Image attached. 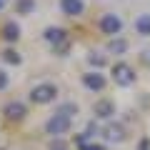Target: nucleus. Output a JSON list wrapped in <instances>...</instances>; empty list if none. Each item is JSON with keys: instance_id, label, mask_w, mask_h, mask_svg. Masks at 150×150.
I'll return each instance as SVG.
<instances>
[{"instance_id": "nucleus-1", "label": "nucleus", "mask_w": 150, "mask_h": 150, "mask_svg": "<svg viewBox=\"0 0 150 150\" xmlns=\"http://www.w3.org/2000/svg\"><path fill=\"white\" fill-rule=\"evenodd\" d=\"M55 98H58V88H55L53 83H40V85H35L30 90V100L38 103V105H48Z\"/></svg>"}, {"instance_id": "nucleus-2", "label": "nucleus", "mask_w": 150, "mask_h": 150, "mask_svg": "<svg viewBox=\"0 0 150 150\" xmlns=\"http://www.w3.org/2000/svg\"><path fill=\"white\" fill-rule=\"evenodd\" d=\"M70 125H73V120H70L68 115L55 112V115L48 118V123H45V133H48V135H65L70 130Z\"/></svg>"}, {"instance_id": "nucleus-3", "label": "nucleus", "mask_w": 150, "mask_h": 150, "mask_svg": "<svg viewBox=\"0 0 150 150\" xmlns=\"http://www.w3.org/2000/svg\"><path fill=\"white\" fill-rule=\"evenodd\" d=\"M112 80L118 83V85L128 88V85L135 83V70L130 68L128 63H115V65H112Z\"/></svg>"}, {"instance_id": "nucleus-4", "label": "nucleus", "mask_w": 150, "mask_h": 150, "mask_svg": "<svg viewBox=\"0 0 150 150\" xmlns=\"http://www.w3.org/2000/svg\"><path fill=\"white\" fill-rule=\"evenodd\" d=\"M98 28H100L105 35H115L118 38V33L123 30V20H120L115 13H105V15L100 18V23H98Z\"/></svg>"}, {"instance_id": "nucleus-5", "label": "nucleus", "mask_w": 150, "mask_h": 150, "mask_svg": "<svg viewBox=\"0 0 150 150\" xmlns=\"http://www.w3.org/2000/svg\"><path fill=\"white\" fill-rule=\"evenodd\" d=\"M93 112H95V118H100V120H110L112 115H115V103L108 100V98H103V100H98L95 105H93Z\"/></svg>"}, {"instance_id": "nucleus-6", "label": "nucleus", "mask_w": 150, "mask_h": 150, "mask_svg": "<svg viewBox=\"0 0 150 150\" xmlns=\"http://www.w3.org/2000/svg\"><path fill=\"white\" fill-rule=\"evenodd\" d=\"M3 112H5V118H8V120H23L28 110H25V105H23L20 100H10L5 108H3Z\"/></svg>"}, {"instance_id": "nucleus-7", "label": "nucleus", "mask_w": 150, "mask_h": 150, "mask_svg": "<svg viewBox=\"0 0 150 150\" xmlns=\"http://www.w3.org/2000/svg\"><path fill=\"white\" fill-rule=\"evenodd\" d=\"M60 10L68 18H75V15H83L85 3H83V0H60Z\"/></svg>"}, {"instance_id": "nucleus-8", "label": "nucleus", "mask_w": 150, "mask_h": 150, "mask_svg": "<svg viewBox=\"0 0 150 150\" xmlns=\"http://www.w3.org/2000/svg\"><path fill=\"white\" fill-rule=\"evenodd\" d=\"M83 85L88 88V90H103V88H105V78H103L100 73H85L83 75Z\"/></svg>"}, {"instance_id": "nucleus-9", "label": "nucleus", "mask_w": 150, "mask_h": 150, "mask_svg": "<svg viewBox=\"0 0 150 150\" xmlns=\"http://www.w3.org/2000/svg\"><path fill=\"white\" fill-rule=\"evenodd\" d=\"M3 38H5L8 43H15L18 38H20V25H18L15 20H8L5 25H3Z\"/></svg>"}, {"instance_id": "nucleus-10", "label": "nucleus", "mask_w": 150, "mask_h": 150, "mask_svg": "<svg viewBox=\"0 0 150 150\" xmlns=\"http://www.w3.org/2000/svg\"><path fill=\"white\" fill-rule=\"evenodd\" d=\"M43 35H45V40L53 43V45H63L65 43V30H63V28H48Z\"/></svg>"}, {"instance_id": "nucleus-11", "label": "nucleus", "mask_w": 150, "mask_h": 150, "mask_svg": "<svg viewBox=\"0 0 150 150\" xmlns=\"http://www.w3.org/2000/svg\"><path fill=\"white\" fill-rule=\"evenodd\" d=\"M105 138L110 140V143H115V140L120 143V140H125V128H123V125H112L110 123L105 128Z\"/></svg>"}, {"instance_id": "nucleus-12", "label": "nucleus", "mask_w": 150, "mask_h": 150, "mask_svg": "<svg viewBox=\"0 0 150 150\" xmlns=\"http://www.w3.org/2000/svg\"><path fill=\"white\" fill-rule=\"evenodd\" d=\"M135 30H138V35H150V15L148 13H143V15L135 18Z\"/></svg>"}, {"instance_id": "nucleus-13", "label": "nucleus", "mask_w": 150, "mask_h": 150, "mask_svg": "<svg viewBox=\"0 0 150 150\" xmlns=\"http://www.w3.org/2000/svg\"><path fill=\"white\" fill-rule=\"evenodd\" d=\"M33 8H35V3H33V0H18V3H15V10L20 13V15H28Z\"/></svg>"}, {"instance_id": "nucleus-14", "label": "nucleus", "mask_w": 150, "mask_h": 150, "mask_svg": "<svg viewBox=\"0 0 150 150\" xmlns=\"http://www.w3.org/2000/svg\"><path fill=\"white\" fill-rule=\"evenodd\" d=\"M110 50L112 53H125V50H128V43H125V40H120V38H115V40H110Z\"/></svg>"}, {"instance_id": "nucleus-15", "label": "nucleus", "mask_w": 150, "mask_h": 150, "mask_svg": "<svg viewBox=\"0 0 150 150\" xmlns=\"http://www.w3.org/2000/svg\"><path fill=\"white\" fill-rule=\"evenodd\" d=\"M3 60L10 63V65H20V55H18L15 50H5V53H3Z\"/></svg>"}, {"instance_id": "nucleus-16", "label": "nucleus", "mask_w": 150, "mask_h": 150, "mask_svg": "<svg viewBox=\"0 0 150 150\" xmlns=\"http://www.w3.org/2000/svg\"><path fill=\"white\" fill-rule=\"evenodd\" d=\"M60 115H68V118H70V115H75V112H78V105H73V103H65V105H60Z\"/></svg>"}, {"instance_id": "nucleus-17", "label": "nucleus", "mask_w": 150, "mask_h": 150, "mask_svg": "<svg viewBox=\"0 0 150 150\" xmlns=\"http://www.w3.org/2000/svg\"><path fill=\"white\" fill-rule=\"evenodd\" d=\"M88 63L95 65V68H100V65H105V58H103V55H98V53H90V55H88Z\"/></svg>"}, {"instance_id": "nucleus-18", "label": "nucleus", "mask_w": 150, "mask_h": 150, "mask_svg": "<svg viewBox=\"0 0 150 150\" xmlns=\"http://www.w3.org/2000/svg\"><path fill=\"white\" fill-rule=\"evenodd\" d=\"M5 88H8V73L0 70V90H5Z\"/></svg>"}, {"instance_id": "nucleus-19", "label": "nucleus", "mask_w": 150, "mask_h": 150, "mask_svg": "<svg viewBox=\"0 0 150 150\" xmlns=\"http://www.w3.org/2000/svg\"><path fill=\"white\" fill-rule=\"evenodd\" d=\"M80 150H105V148H103V145H80Z\"/></svg>"}, {"instance_id": "nucleus-20", "label": "nucleus", "mask_w": 150, "mask_h": 150, "mask_svg": "<svg viewBox=\"0 0 150 150\" xmlns=\"http://www.w3.org/2000/svg\"><path fill=\"white\" fill-rule=\"evenodd\" d=\"M143 63H148V65H150V48H148V50H143Z\"/></svg>"}, {"instance_id": "nucleus-21", "label": "nucleus", "mask_w": 150, "mask_h": 150, "mask_svg": "<svg viewBox=\"0 0 150 150\" xmlns=\"http://www.w3.org/2000/svg\"><path fill=\"white\" fill-rule=\"evenodd\" d=\"M140 150H150V140H140Z\"/></svg>"}, {"instance_id": "nucleus-22", "label": "nucleus", "mask_w": 150, "mask_h": 150, "mask_svg": "<svg viewBox=\"0 0 150 150\" xmlns=\"http://www.w3.org/2000/svg\"><path fill=\"white\" fill-rule=\"evenodd\" d=\"M0 5H3V0H0Z\"/></svg>"}]
</instances>
